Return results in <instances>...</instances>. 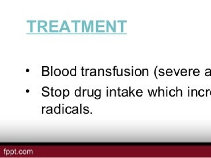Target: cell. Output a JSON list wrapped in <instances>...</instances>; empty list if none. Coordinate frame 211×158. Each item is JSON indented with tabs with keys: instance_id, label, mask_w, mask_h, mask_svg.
Masks as SVG:
<instances>
[{
	"instance_id": "cell-1",
	"label": "cell",
	"mask_w": 211,
	"mask_h": 158,
	"mask_svg": "<svg viewBox=\"0 0 211 158\" xmlns=\"http://www.w3.org/2000/svg\"><path fill=\"white\" fill-rule=\"evenodd\" d=\"M95 96L96 97L95 99H99L101 98V90H97L95 91Z\"/></svg>"
},
{
	"instance_id": "cell-2",
	"label": "cell",
	"mask_w": 211,
	"mask_h": 158,
	"mask_svg": "<svg viewBox=\"0 0 211 158\" xmlns=\"http://www.w3.org/2000/svg\"><path fill=\"white\" fill-rule=\"evenodd\" d=\"M70 95V92L68 90H64L63 91V99H65L66 97H68Z\"/></svg>"
},
{
	"instance_id": "cell-3",
	"label": "cell",
	"mask_w": 211,
	"mask_h": 158,
	"mask_svg": "<svg viewBox=\"0 0 211 158\" xmlns=\"http://www.w3.org/2000/svg\"><path fill=\"white\" fill-rule=\"evenodd\" d=\"M75 95H76V97L81 96V87L79 90H76V91H75Z\"/></svg>"
},
{
	"instance_id": "cell-4",
	"label": "cell",
	"mask_w": 211,
	"mask_h": 158,
	"mask_svg": "<svg viewBox=\"0 0 211 158\" xmlns=\"http://www.w3.org/2000/svg\"><path fill=\"white\" fill-rule=\"evenodd\" d=\"M54 112H55V113H56V114H60V105L58 107H55V109H54Z\"/></svg>"
},
{
	"instance_id": "cell-5",
	"label": "cell",
	"mask_w": 211,
	"mask_h": 158,
	"mask_svg": "<svg viewBox=\"0 0 211 158\" xmlns=\"http://www.w3.org/2000/svg\"><path fill=\"white\" fill-rule=\"evenodd\" d=\"M61 94H62V92H61L60 90H56L55 92V95L56 97H60L61 96Z\"/></svg>"
},
{
	"instance_id": "cell-6",
	"label": "cell",
	"mask_w": 211,
	"mask_h": 158,
	"mask_svg": "<svg viewBox=\"0 0 211 158\" xmlns=\"http://www.w3.org/2000/svg\"><path fill=\"white\" fill-rule=\"evenodd\" d=\"M68 74H69V72H68V70H67V69H64V70H63V71H62L63 76H67L68 75Z\"/></svg>"
},
{
	"instance_id": "cell-7",
	"label": "cell",
	"mask_w": 211,
	"mask_h": 158,
	"mask_svg": "<svg viewBox=\"0 0 211 158\" xmlns=\"http://www.w3.org/2000/svg\"><path fill=\"white\" fill-rule=\"evenodd\" d=\"M52 113V108L51 107H48L46 108V113L47 114H50V113Z\"/></svg>"
},
{
	"instance_id": "cell-8",
	"label": "cell",
	"mask_w": 211,
	"mask_h": 158,
	"mask_svg": "<svg viewBox=\"0 0 211 158\" xmlns=\"http://www.w3.org/2000/svg\"><path fill=\"white\" fill-rule=\"evenodd\" d=\"M70 74L72 75V76H76V69H72L70 72Z\"/></svg>"
},
{
	"instance_id": "cell-9",
	"label": "cell",
	"mask_w": 211,
	"mask_h": 158,
	"mask_svg": "<svg viewBox=\"0 0 211 158\" xmlns=\"http://www.w3.org/2000/svg\"><path fill=\"white\" fill-rule=\"evenodd\" d=\"M54 74L56 75V76H59L60 75V70L59 69H56V70L54 71Z\"/></svg>"
},
{
	"instance_id": "cell-10",
	"label": "cell",
	"mask_w": 211,
	"mask_h": 158,
	"mask_svg": "<svg viewBox=\"0 0 211 158\" xmlns=\"http://www.w3.org/2000/svg\"><path fill=\"white\" fill-rule=\"evenodd\" d=\"M135 74L137 76H140V75H141V70H139V69H137V70L135 71Z\"/></svg>"
},
{
	"instance_id": "cell-11",
	"label": "cell",
	"mask_w": 211,
	"mask_h": 158,
	"mask_svg": "<svg viewBox=\"0 0 211 158\" xmlns=\"http://www.w3.org/2000/svg\"><path fill=\"white\" fill-rule=\"evenodd\" d=\"M136 95L139 97L142 96V91L141 90H138L136 92Z\"/></svg>"
},
{
	"instance_id": "cell-12",
	"label": "cell",
	"mask_w": 211,
	"mask_h": 158,
	"mask_svg": "<svg viewBox=\"0 0 211 158\" xmlns=\"http://www.w3.org/2000/svg\"><path fill=\"white\" fill-rule=\"evenodd\" d=\"M71 107H68L66 109V113H68V114H70V113H71Z\"/></svg>"
},
{
	"instance_id": "cell-13",
	"label": "cell",
	"mask_w": 211,
	"mask_h": 158,
	"mask_svg": "<svg viewBox=\"0 0 211 158\" xmlns=\"http://www.w3.org/2000/svg\"><path fill=\"white\" fill-rule=\"evenodd\" d=\"M43 92H45V93H42V95H43V96H44V97H48V95H50V93L48 92H47V91L45 90V91H43Z\"/></svg>"
},
{
	"instance_id": "cell-14",
	"label": "cell",
	"mask_w": 211,
	"mask_h": 158,
	"mask_svg": "<svg viewBox=\"0 0 211 158\" xmlns=\"http://www.w3.org/2000/svg\"><path fill=\"white\" fill-rule=\"evenodd\" d=\"M75 108V110H73L72 111V113H74V114H76V113H78V108L77 107H74Z\"/></svg>"
},
{
	"instance_id": "cell-15",
	"label": "cell",
	"mask_w": 211,
	"mask_h": 158,
	"mask_svg": "<svg viewBox=\"0 0 211 158\" xmlns=\"http://www.w3.org/2000/svg\"><path fill=\"white\" fill-rule=\"evenodd\" d=\"M84 113H86V114H87V113H89V110H88V107H85L84 108Z\"/></svg>"
},
{
	"instance_id": "cell-16",
	"label": "cell",
	"mask_w": 211,
	"mask_h": 158,
	"mask_svg": "<svg viewBox=\"0 0 211 158\" xmlns=\"http://www.w3.org/2000/svg\"><path fill=\"white\" fill-rule=\"evenodd\" d=\"M48 74H49V72L48 71L46 72H44V71H42V76H48Z\"/></svg>"
},
{
	"instance_id": "cell-17",
	"label": "cell",
	"mask_w": 211,
	"mask_h": 158,
	"mask_svg": "<svg viewBox=\"0 0 211 158\" xmlns=\"http://www.w3.org/2000/svg\"><path fill=\"white\" fill-rule=\"evenodd\" d=\"M169 95H171V96H174V95H175V92H174V90H172L170 91Z\"/></svg>"
},
{
	"instance_id": "cell-18",
	"label": "cell",
	"mask_w": 211,
	"mask_h": 158,
	"mask_svg": "<svg viewBox=\"0 0 211 158\" xmlns=\"http://www.w3.org/2000/svg\"><path fill=\"white\" fill-rule=\"evenodd\" d=\"M171 74H172V71L171 70H168L167 71V76H171Z\"/></svg>"
},
{
	"instance_id": "cell-19",
	"label": "cell",
	"mask_w": 211,
	"mask_h": 158,
	"mask_svg": "<svg viewBox=\"0 0 211 158\" xmlns=\"http://www.w3.org/2000/svg\"><path fill=\"white\" fill-rule=\"evenodd\" d=\"M122 96H128V91L126 90L125 93H123V94H122Z\"/></svg>"
},
{
	"instance_id": "cell-20",
	"label": "cell",
	"mask_w": 211,
	"mask_h": 158,
	"mask_svg": "<svg viewBox=\"0 0 211 158\" xmlns=\"http://www.w3.org/2000/svg\"><path fill=\"white\" fill-rule=\"evenodd\" d=\"M53 92H54V90H53V88H51V92H52V97H54V95H53Z\"/></svg>"
},
{
	"instance_id": "cell-21",
	"label": "cell",
	"mask_w": 211,
	"mask_h": 158,
	"mask_svg": "<svg viewBox=\"0 0 211 158\" xmlns=\"http://www.w3.org/2000/svg\"><path fill=\"white\" fill-rule=\"evenodd\" d=\"M86 90H83V96H84V93H85V92H86Z\"/></svg>"
}]
</instances>
